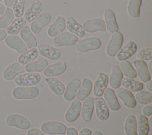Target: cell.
<instances>
[{
	"instance_id": "obj_54",
	"label": "cell",
	"mask_w": 152,
	"mask_h": 135,
	"mask_svg": "<svg viewBox=\"0 0 152 135\" xmlns=\"http://www.w3.org/2000/svg\"><path fill=\"white\" fill-rule=\"evenodd\" d=\"M147 135H152V134H151V133H150V134H148Z\"/></svg>"
},
{
	"instance_id": "obj_52",
	"label": "cell",
	"mask_w": 152,
	"mask_h": 135,
	"mask_svg": "<svg viewBox=\"0 0 152 135\" xmlns=\"http://www.w3.org/2000/svg\"><path fill=\"white\" fill-rule=\"evenodd\" d=\"M91 135H103L102 132H100L99 130H96L95 131L93 134H91Z\"/></svg>"
},
{
	"instance_id": "obj_21",
	"label": "cell",
	"mask_w": 152,
	"mask_h": 135,
	"mask_svg": "<svg viewBox=\"0 0 152 135\" xmlns=\"http://www.w3.org/2000/svg\"><path fill=\"white\" fill-rule=\"evenodd\" d=\"M109 78L106 74L100 73L93 86V94L96 97H101L107 88Z\"/></svg>"
},
{
	"instance_id": "obj_37",
	"label": "cell",
	"mask_w": 152,
	"mask_h": 135,
	"mask_svg": "<svg viewBox=\"0 0 152 135\" xmlns=\"http://www.w3.org/2000/svg\"><path fill=\"white\" fill-rule=\"evenodd\" d=\"M141 2L142 0H129L127 7V11L129 17L136 18L140 16Z\"/></svg>"
},
{
	"instance_id": "obj_25",
	"label": "cell",
	"mask_w": 152,
	"mask_h": 135,
	"mask_svg": "<svg viewBox=\"0 0 152 135\" xmlns=\"http://www.w3.org/2000/svg\"><path fill=\"white\" fill-rule=\"evenodd\" d=\"M20 36L21 39L28 49L35 48L37 43L36 37L31 33L30 28L28 25H25L20 31Z\"/></svg>"
},
{
	"instance_id": "obj_27",
	"label": "cell",
	"mask_w": 152,
	"mask_h": 135,
	"mask_svg": "<svg viewBox=\"0 0 152 135\" xmlns=\"http://www.w3.org/2000/svg\"><path fill=\"white\" fill-rule=\"evenodd\" d=\"M106 28L110 33H115L118 31L119 27L116 22V16L114 12L109 9H106L104 12Z\"/></svg>"
},
{
	"instance_id": "obj_12",
	"label": "cell",
	"mask_w": 152,
	"mask_h": 135,
	"mask_svg": "<svg viewBox=\"0 0 152 135\" xmlns=\"http://www.w3.org/2000/svg\"><path fill=\"white\" fill-rule=\"evenodd\" d=\"M81 110V102L77 99L71 101L70 107L65 114V120L68 123L74 122L79 117Z\"/></svg>"
},
{
	"instance_id": "obj_30",
	"label": "cell",
	"mask_w": 152,
	"mask_h": 135,
	"mask_svg": "<svg viewBox=\"0 0 152 135\" xmlns=\"http://www.w3.org/2000/svg\"><path fill=\"white\" fill-rule=\"evenodd\" d=\"M66 26L67 29L71 33L75 34L77 37H82L84 36L86 34V31L83 26L79 22L75 21V19L72 17L67 18Z\"/></svg>"
},
{
	"instance_id": "obj_23",
	"label": "cell",
	"mask_w": 152,
	"mask_h": 135,
	"mask_svg": "<svg viewBox=\"0 0 152 135\" xmlns=\"http://www.w3.org/2000/svg\"><path fill=\"white\" fill-rule=\"evenodd\" d=\"M94 108V99L92 97L86 98L81 105V118L86 121H90Z\"/></svg>"
},
{
	"instance_id": "obj_35",
	"label": "cell",
	"mask_w": 152,
	"mask_h": 135,
	"mask_svg": "<svg viewBox=\"0 0 152 135\" xmlns=\"http://www.w3.org/2000/svg\"><path fill=\"white\" fill-rule=\"evenodd\" d=\"M38 53L39 52L37 49H30L19 56L18 57V62L22 65H26L36 59L38 56Z\"/></svg>"
},
{
	"instance_id": "obj_16",
	"label": "cell",
	"mask_w": 152,
	"mask_h": 135,
	"mask_svg": "<svg viewBox=\"0 0 152 135\" xmlns=\"http://www.w3.org/2000/svg\"><path fill=\"white\" fill-rule=\"evenodd\" d=\"M66 69V65L63 61L47 66L43 70V75L46 77H55L61 75Z\"/></svg>"
},
{
	"instance_id": "obj_11",
	"label": "cell",
	"mask_w": 152,
	"mask_h": 135,
	"mask_svg": "<svg viewBox=\"0 0 152 135\" xmlns=\"http://www.w3.org/2000/svg\"><path fill=\"white\" fill-rule=\"evenodd\" d=\"M25 71L24 66L18 62H15L8 66L2 73L3 78L7 81L14 79L18 75Z\"/></svg>"
},
{
	"instance_id": "obj_55",
	"label": "cell",
	"mask_w": 152,
	"mask_h": 135,
	"mask_svg": "<svg viewBox=\"0 0 152 135\" xmlns=\"http://www.w3.org/2000/svg\"><path fill=\"white\" fill-rule=\"evenodd\" d=\"M1 1H2V0H0V2H1Z\"/></svg>"
},
{
	"instance_id": "obj_28",
	"label": "cell",
	"mask_w": 152,
	"mask_h": 135,
	"mask_svg": "<svg viewBox=\"0 0 152 135\" xmlns=\"http://www.w3.org/2000/svg\"><path fill=\"white\" fill-rule=\"evenodd\" d=\"M123 78L122 71L118 65L112 66V72L109 78V85L114 88L118 89L121 86V81Z\"/></svg>"
},
{
	"instance_id": "obj_6",
	"label": "cell",
	"mask_w": 152,
	"mask_h": 135,
	"mask_svg": "<svg viewBox=\"0 0 152 135\" xmlns=\"http://www.w3.org/2000/svg\"><path fill=\"white\" fill-rule=\"evenodd\" d=\"M123 35L119 31L112 34L110 40L106 47V53L110 57H113L121 49L123 43Z\"/></svg>"
},
{
	"instance_id": "obj_15",
	"label": "cell",
	"mask_w": 152,
	"mask_h": 135,
	"mask_svg": "<svg viewBox=\"0 0 152 135\" xmlns=\"http://www.w3.org/2000/svg\"><path fill=\"white\" fill-rule=\"evenodd\" d=\"M133 65L136 69L140 79L142 82H147L151 80V74L148 70V66L144 60L136 59L133 62Z\"/></svg>"
},
{
	"instance_id": "obj_45",
	"label": "cell",
	"mask_w": 152,
	"mask_h": 135,
	"mask_svg": "<svg viewBox=\"0 0 152 135\" xmlns=\"http://www.w3.org/2000/svg\"><path fill=\"white\" fill-rule=\"evenodd\" d=\"M66 135H78L77 130L72 127H69L66 128Z\"/></svg>"
},
{
	"instance_id": "obj_34",
	"label": "cell",
	"mask_w": 152,
	"mask_h": 135,
	"mask_svg": "<svg viewBox=\"0 0 152 135\" xmlns=\"http://www.w3.org/2000/svg\"><path fill=\"white\" fill-rule=\"evenodd\" d=\"M124 131L126 135H138L137 122L135 115H129L124 123Z\"/></svg>"
},
{
	"instance_id": "obj_32",
	"label": "cell",
	"mask_w": 152,
	"mask_h": 135,
	"mask_svg": "<svg viewBox=\"0 0 152 135\" xmlns=\"http://www.w3.org/2000/svg\"><path fill=\"white\" fill-rule=\"evenodd\" d=\"M121 85L123 86V88L133 92L140 91L143 89L144 87L143 83L126 77L122 78Z\"/></svg>"
},
{
	"instance_id": "obj_26",
	"label": "cell",
	"mask_w": 152,
	"mask_h": 135,
	"mask_svg": "<svg viewBox=\"0 0 152 135\" xmlns=\"http://www.w3.org/2000/svg\"><path fill=\"white\" fill-rule=\"evenodd\" d=\"M92 88L93 83L88 78H84L81 85L78 88L75 95L77 100L82 101L87 98L89 96Z\"/></svg>"
},
{
	"instance_id": "obj_17",
	"label": "cell",
	"mask_w": 152,
	"mask_h": 135,
	"mask_svg": "<svg viewBox=\"0 0 152 135\" xmlns=\"http://www.w3.org/2000/svg\"><path fill=\"white\" fill-rule=\"evenodd\" d=\"M137 49V47L135 43L131 40L119 49L116 54V59L119 61L126 60L135 54Z\"/></svg>"
},
{
	"instance_id": "obj_42",
	"label": "cell",
	"mask_w": 152,
	"mask_h": 135,
	"mask_svg": "<svg viewBox=\"0 0 152 135\" xmlns=\"http://www.w3.org/2000/svg\"><path fill=\"white\" fill-rule=\"evenodd\" d=\"M137 57L141 60H151L152 59V48H143L138 52Z\"/></svg>"
},
{
	"instance_id": "obj_43",
	"label": "cell",
	"mask_w": 152,
	"mask_h": 135,
	"mask_svg": "<svg viewBox=\"0 0 152 135\" xmlns=\"http://www.w3.org/2000/svg\"><path fill=\"white\" fill-rule=\"evenodd\" d=\"M142 114L145 116H151L152 115V104H147L142 110Z\"/></svg>"
},
{
	"instance_id": "obj_9",
	"label": "cell",
	"mask_w": 152,
	"mask_h": 135,
	"mask_svg": "<svg viewBox=\"0 0 152 135\" xmlns=\"http://www.w3.org/2000/svg\"><path fill=\"white\" fill-rule=\"evenodd\" d=\"M5 40V44L10 48L15 50L19 54H22L27 51V47L23 40L15 35H9Z\"/></svg>"
},
{
	"instance_id": "obj_14",
	"label": "cell",
	"mask_w": 152,
	"mask_h": 135,
	"mask_svg": "<svg viewBox=\"0 0 152 135\" xmlns=\"http://www.w3.org/2000/svg\"><path fill=\"white\" fill-rule=\"evenodd\" d=\"M116 95L121 99L124 104L128 108H133L137 105V101L133 94L124 88H119L117 89Z\"/></svg>"
},
{
	"instance_id": "obj_29",
	"label": "cell",
	"mask_w": 152,
	"mask_h": 135,
	"mask_svg": "<svg viewBox=\"0 0 152 135\" xmlns=\"http://www.w3.org/2000/svg\"><path fill=\"white\" fill-rule=\"evenodd\" d=\"M45 82L48 84L52 92L57 95L64 94L65 86L64 83L58 79L54 77H47L45 78Z\"/></svg>"
},
{
	"instance_id": "obj_19",
	"label": "cell",
	"mask_w": 152,
	"mask_h": 135,
	"mask_svg": "<svg viewBox=\"0 0 152 135\" xmlns=\"http://www.w3.org/2000/svg\"><path fill=\"white\" fill-rule=\"evenodd\" d=\"M103 95L104 99L109 109L113 111H116L121 108V105L113 89L110 88H106L104 91Z\"/></svg>"
},
{
	"instance_id": "obj_10",
	"label": "cell",
	"mask_w": 152,
	"mask_h": 135,
	"mask_svg": "<svg viewBox=\"0 0 152 135\" xmlns=\"http://www.w3.org/2000/svg\"><path fill=\"white\" fill-rule=\"evenodd\" d=\"M94 99L97 118L101 121L107 120L109 117V109L104 98L101 97H97Z\"/></svg>"
},
{
	"instance_id": "obj_41",
	"label": "cell",
	"mask_w": 152,
	"mask_h": 135,
	"mask_svg": "<svg viewBox=\"0 0 152 135\" xmlns=\"http://www.w3.org/2000/svg\"><path fill=\"white\" fill-rule=\"evenodd\" d=\"M26 0H15L12 5V11L16 18L21 17L24 12Z\"/></svg>"
},
{
	"instance_id": "obj_24",
	"label": "cell",
	"mask_w": 152,
	"mask_h": 135,
	"mask_svg": "<svg viewBox=\"0 0 152 135\" xmlns=\"http://www.w3.org/2000/svg\"><path fill=\"white\" fill-rule=\"evenodd\" d=\"M66 28V21L61 16H58L48 30V34L50 37H54L62 33Z\"/></svg>"
},
{
	"instance_id": "obj_48",
	"label": "cell",
	"mask_w": 152,
	"mask_h": 135,
	"mask_svg": "<svg viewBox=\"0 0 152 135\" xmlns=\"http://www.w3.org/2000/svg\"><path fill=\"white\" fill-rule=\"evenodd\" d=\"M14 1L15 0H4V2L7 7H10L12 6Z\"/></svg>"
},
{
	"instance_id": "obj_13",
	"label": "cell",
	"mask_w": 152,
	"mask_h": 135,
	"mask_svg": "<svg viewBox=\"0 0 152 135\" xmlns=\"http://www.w3.org/2000/svg\"><path fill=\"white\" fill-rule=\"evenodd\" d=\"M85 31L93 33L97 31H105L106 30L104 21L100 18H94L86 21L83 24Z\"/></svg>"
},
{
	"instance_id": "obj_36",
	"label": "cell",
	"mask_w": 152,
	"mask_h": 135,
	"mask_svg": "<svg viewBox=\"0 0 152 135\" xmlns=\"http://www.w3.org/2000/svg\"><path fill=\"white\" fill-rule=\"evenodd\" d=\"M137 122L138 124V135H147L150 130V125L147 117L142 114L138 115Z\"/></svg>"
},
{
	"instance_id": "obj_4",
	"label": "cell",
	"mask_w": 152,
	"mask_h": 135,
	"mask_svg": "<svg viewBox=\"0 0 152 135\" xmlns=\"http://www.w3.org/2000/svg\"><path fill=\"white\" fill-rule=\"evenodd\" d=\"M101 45L102 41L99 38L91 37L78 41L75 44V49L80 52H87L97 50Z\"/></svg>"
},
{
	"instance_id": "obj_31",
	"label": "cell",
	"mask_w": 152,
	"mask_h": 135,
	"mask_svg": "<svg viewBox=\"0 0 152 135\" xmlns=\"http://www.w3.org/2000/svg\"><path fill=\"white\" fill-rule=\"evenodd\" d=\"M48 66V61L46 58L42 57L37 60L32 61L26 65L25 71L27 72H40Z\"/></svg>"
},
{
	"instance_id": "obj_44",
	"label": "cell",
	"mask_w": 152,
	"mask_h": 135,
	"mask_svg": "<svg viewBox=\"0 0 152 135\" xmlns=\"http://www.w3.org/2000/svg\"><path fill=\"white\" fill-rule=\"evenodd\" d=\"M26 135H48L43 133L41 130L37 128H33L30 129Z\"/></svg>"
},
{
	"instance_id": "obj_51",
	"label": "cell",
	"mask_w": 152,
	"mask_h": 135,
	"mask_svg": "<svg viewBox=\"0 0 152 135\" xmlns=\"http://www.w3.org/2000/svg\"><path fill=\"white\" fill-rule=\"evenodd\" d=\"M148 70L150 73V74L152 73V61L151 60H150L149 63H148Z\"/></svg>"
},
{
	"instance_id": "obj_47",
	"label": "cell",
	"mask_w": 152,
	"mask_h": 135,
	"mask_svg": "<svg viewBox=\"0 0 152 135\" xmlns=\"http://www.w3.org/2000/svg\"><path fill=\"white\" fill-rule=\"evenodd\" d=\"M7 36V33L5 30L0 28V42L4 40Z\"/></svg>"
},
{
	"instance_id": "obj_40",
	"label": "cell",
	"mask_w": 152,
	"mask_h": 135,
	"mask_svg": "<svg viewBox=\"0 0 152 135\" xmlns=\"http://www.w3.org/2000/svg\"><path fill=\"white\" fill-rule=\"evenodd\" d=\"M135 99L140 104H151L152 102V93L146 91H138L135 95Z\"/></svg>"
},
{
	"instance_id": "obj_33",
	"label": "cell",
	"mask_w": 152,
	"mask_h": 135,
	"mask_svg": "<svg viewBox=\"0 0 152 135\" xmlns=\"http://www.w3.org/2000/svg\"><path fill=\"white\" fill-rule=\"evenodd\" d=\"M26 21L23 17L15 18L12 22L6 28L7 33L9 35H15L20 32L21 29L26 25Z\"/></svg>"
},
{
	"instance_id": "obj_5",
	"label": "cell",
	"mask_w": 152,
	"mask_h": 135,
	"mask_svg": "<svg viewBox=\"0 0 152 135\" xmlns=\"http://www.w3.org/2000/svg\"><path fill=\"white\" fill-rule=\"evenodd\" d=\"M6 124L20 130H27L31 126L28 119L18 114H11L6 118Z\"/></svg>"
},
{
	"instance_id": "obj_18",
	"label": "cell",
	"mask_w": 152,
	"mask_h": 135,
	"mask_svg": "<svg viewBox=\"0 0 152 135\" xmlns=\"http://www.w3.org/2000/svg\"><path fill=\"white\" fill-rule=\"evenodd\" d=\"M39 53L50 60H56L59 58L61 54V52L60 50L54 48L49 44H43L39 46L38 47Z\"/></svg>"
},
{
	"instance_id": "obj_46",
	"label": "cell",
	"mask_w": 152,
	"mask_h": 135,
	"mask_svg": "<svg viewBox=\"0 0 152 135\" xmlns=\"http://www.w3.org/2000/svg\"><path fill=\"white\" fill-rule=\"evenodd\" d=\"M92 131L88 128H83L80 131L78 135H91Z\"/></svg>"
},
{
	"instance_id": "obj_3",
	"label": "cell",
	"mask_w": 152,
	"mask_h": 135,
	"mask_svg": "<svg viewBox=\"0 0 152 135\" xmlns=\"http://www.w3.org/2000/svg\"><path fill=\"white\" fill-rule=\"evenodd\" d=\"M41 80V76L36 72H27L20 74L14 78V82L20 86H31L39 83Z\"/></svg>"
},
{
	"instance_id": "obj_39",
	"label": "cell",
	"mask_w": 152,
	"mask_h": 135,
	"mask_svg": "<svg viewBox=\"0 0 152 135\" xmlns=\"http://www.w3.org/2000/svg\"><path fill=\"white\" fill-rule=\"evenodd\" d=\"M120 68L124 75L128 78H135L137 76L136 70L131 63L128 60H123L120 62Z\"/></svg>"
},
{
	"instance_id": "obj_8",
	"label": "cell",
	"mask_w": 152,
	"mask_h": 135,
	"mask_svg": "<svg viewBox=\"0 0 152 135\" xmlns=\"http://www.w3.org/2000/svg\"><path fill=\"white\" fill-rule=\"evenodd\" d=\"M52 20V15L48 12H44L35 18L30 25V30L36 34H39L42 28L47 25Z\"/></svg>"
},
{
	"instance_id": "obj_7",
	"label": "cell",
	"mask_w": 152,
	"mask_h": 135,
	"mask_svg": "<svg viewBox=\"0 0 152 135\" xmlns=\"http://www.w3.org/2000/svg\"><path fill=\"white\" fill-rule=\"evenodd\" d=\"M78 41L77 36L69 32H63L56 36L53 40L56 47L73 46Z\"/></svg>"
},
{
	"instance_id": "obj_38",
	"label": "cell",
	"mask_w": 152,
	"mask_h": 135,
	"mask_svg": "<svg viewBox=\"0 0 152 135\" xmlns=\"http://www.w3.org/2000/svg\"><path fill=\"white\" fill-rule=\"evenodd\" d=\"M14 17L12 9L9 7L5 8L4 13L0 17V28H6L14 20Z\"/></svg>"
},
{
	"instance_id": "obj_22",
	"label": "cell",
	"mask_w": 152,
	"mask_h": 135,
	"mask_svg": "<svg viewBox=\"0 0 152 135\" xmlns=\"http://www.w3.org/2000/svg\"><path fill=\"white\" fill-rule=\"evenodd\" d=\"M81 84V82L79 79L74 78L71 80L65 88L64 93V98L68 101L74 99Z\"/></svg>"
},
{
	"instance_id": "obj_50",
	"label": "cell",
	"mask_w": 152,
	"mask_h": 135,
	"mask_svg": "<svg viewBox=\"0 0 152 135\" xmlns=\"http://www.w3.org/2000/svg\"><path fill=\"white\" fill-rule=\"evenodd\" d=\"M5 11V7L1 4H0V15H2Z\"/></svg>"
},
{
	"instance_id": "obj_20",
	"label": "cell",
	"mask_w": 152,
	"mask_h": 135,
	"mask_svg": "<svg viewBox=\"0 0 152 135\" xmlns=\"http://www.w3.org/2000/svg\"><path fill=\"white\" fill-rule=\"evenodd\" d=\"M42 5L38 0H34L24 13V18L27 22H31L40 14Z\"/></svg>"
},
{
	"instance_id": "obj_2",
	"label": "cell",
	"mask_w": 152,
	"mask_h": 135,
	"mask_svg": "<svg viewBox=\"0 0 152 135\" xmlns=\"http://www.w3.org/2000/svg\"><path fill=\"white\" fill-rule=\"evenodd\" d=\"M40 130L48 135H64L66 127L65 124L59 121H48L41 125Z\"/></svg>"
},
{
	"instance_id": "obj_49",
	"label": "cell",
	"mask_w": 152,
	"mask_h": 135,
	"mask_svg": "<svg viewBox=\"0 0 152 135\" xmlns=\"http://www.w3.org/2000/svg\"><path fill=\"white\" fill-rule=\"evenodd\" d=\"M145 86L148 91L151 92L152 91V81L150 80L148 82H147Z\"/></svg>"
},
{
	"instance_id": "obj_1",
	"label": "cell",
	"mask_w": 152,
	"mask_h": 135,
	"mask_svg": "<svg viewBox=\"0 0 152 135\" xmlns=\"http://www.w3.org/2000/svg\"><path fill=\"white\" fill-rule=\"evenodd\" d=\"M40 91L37 86H17L12 92L13 97L17 99H32L36 98Z\"/></svg>"
},
{
	"instance_id": "obj_53",
	"label": "cell",
	"mask_w": 152,
	"mask_h": 135,
	"mask_svg": "<svg viewBox=\"0 0 152 135\" xmlns=\"http://www.w3.org/2000/svg\"><path fill=\"white\" fill-rule=\"evenodd\" d=\"M148 123L150 126H152V117H150V119H149V121H148Z\"/></svg>"
}]
</instances>
